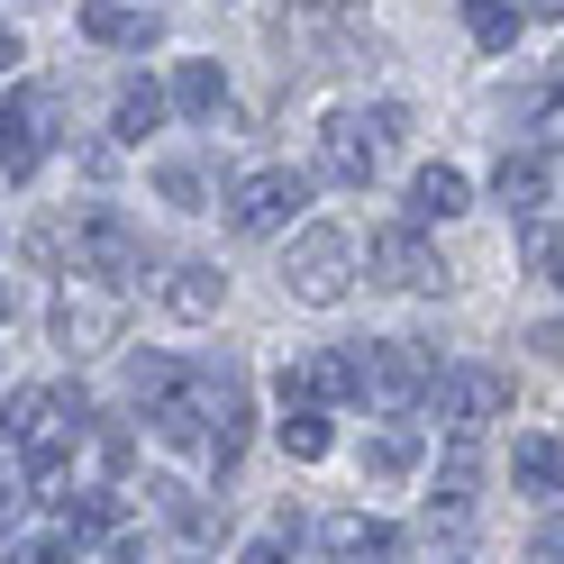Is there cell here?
<instances>
[{"label":"cell","instance_id":"obj_27","mask_svg":"<svg viewBox=\"0 0 564 564\" xmlns=\"http://www.w3.org/2000/svg\"><path fill=\"white\" fill-rule=\"evenodd\" d=\"M292 546H301V519L282 510V519L264 528V538H246V555H237V564H292Z\"/></svg>","mask_w":564,"mask_h":564},{"label":"cell","instance_id":"obj_22","mask_svg":"<svg viewBox=\"0 0 564 564\" xmlns=\"http://www.w3.org/2000/svg\"><path fill=\"white\" fill-rule=\"evenodd\" d=\"M491 192H501V209H538V200H546V164L519 147V155H501V173H491Z\"/></svg>","mask_w":564,"mask_h":564},{"label":"cell","instance_id":"obj_36","mask_svg":"<svg viewBox=\"0 0 564 564\" xmlns=\"http://www.w3.org/2000/svg\"><path fill=\"white\" fill-rule=\"evenodd\" d=\"M555 110H564V74H555Z\"/></svg>","mask_w":564,"mask_h":564},{"label":"cell","instance_id":"obj_15","mask_svg":"<svg viewBox=\"0 0 564 564\" xmlns=\"http://www.w3.org/2000/svg\"><path fill=\"white\" fill-rule=\"evenodd\" d=\"M83 37L91 46H119V55H147L164 28H155V10H128V0H83Z\"/></svg>","mask_w":564,"mask_h":564},{"label":"cell","instance_id":"obj_32","mask_svg":"<svg viewBox=\"0 0 564 564\" xmlns=\"http://www.w3.org/2000/svg\"><path fill=\"white\" fill-rule=\"evenodd\" d=\"M110 564H147V538H137V528H119V538H110Z\"/></svg>","mask_w":564,"mask_h":564},{"label":"cell","instance_id":"obj_7","mask_svg":"<svg viewBox=\"0 0 564 564\" xmlns=\"http://www.w3.org/2000/svg\"><path fill=\"white\" fill-rule=\"evenodd\" d=\"M429 382H437V365L419 356L410 337H382V346H356V401H373V410H419L429 401Z\"/></svg>","mask_w":564,"mask_h":564},{"label":"cell","instance_id":"obj_28","mask_svg":"<svg viewBox=\"0 0 564 564\" xmlns=\"http://www.w3.org/2000/svg\"><path fill=\"white\" fill-rule=\"evenodd\" d=\"M155 192H164L173 209H200V200H209V192H200V164H183V155L155 164Z\"/></svg>","mask_w":564,"mask_h":564},{"label":"cell","instance_id":"obj_13","mask_svg":"<svg viewBox=\"0 0 564 564\" xmlns=\"http://www.w3.org/2000/svg\"><path fill=\"white\" fill-rule=\"evenodd\" d=\"M319 546H328V564H410V538L392 519H365V510L319 519Z\"/></svg>","mask_w":564,"mask_h":564},{"label":"cell","instance_id":"obj_34","mask_svg":"<svg viewBox=\"0 0 564 564\" xmlns=\"http://www.w3.org/2000/svg\"><path fill=\"white\" fill-rule=\"evenodd\" d=\"M0 319H10V282H0Z\"/></svg>","mask_w":564,"mask_h":564},{"label":"cell","instance_id":"obj_33","mask_svg":"<svg viewBox=\"0 0 564 564\" xmlns=\"http://www.w3.org/2000/svg\"><path fill=\"white\" fill-rule=\"evenodd\" d=\"M10 64H28V37H19L10 19H0V74H10Z\"/></svg>","mask_w":564,"mask_h":564},{"label":"cell","instance_id":"obj_23","mask_svg":"<svg viewBox=\"0 0 564 564\" xmlns=\"http://www.w3.org/2000/svg\"><path fill=\"white\" fill-rule=\"evenodd\" d=\"M164 110H173L164 83H128V91H119V110H110V128H119V137H155Z\"/></svg>","mask_w":564,"mask_h":564},{"label":"cell","instance_id":"obj_30","mask_svg":"<svg viewBox=\"0 0 564 564\" xmlns=\"http://www.w3.org/2000/svg\"><path fill=\"white\" fill-rule=\"evenodd\" d=\"M128 455H137V446L110 429V419H100V465H110V474H128Z\"/></svg>","mask_w":564,"mask_h":564},{"label":"cell","instance_id":"obj_4","mask_svg":"<svg viewBox=\"0 0 564 564\" xmlns=\"http://www.w3.org/2000/svg\"><path fill=\"white\" fill-rule=\"evenodd\" d=\"M46 328H55V346L64 356H110L119 346V328H128V301H119V282H91V273H74L55 292V310H46Z\"/></svg>","mask_w":564,"mask_h":564},{"label":"cell","instance_id":"obj_25","mask_svg":"<svg viewBox=\"0 0 564 564\" xmlns=\"http://www.w3.org/2000/svg\"><path fill=\"white\" fill-rule=\"evenodd\" d=\"M147 501H155V519H164V528H183V538H200V528H209L200 491H183V482H147Z\"/></svg>","mask_w":564,"mask_h":564},{"label":"cell","instance_id":"obj_17","mask_svg":"<svg viewBox=\"0 0 564 564\" xmlns=\"http://www.w3.org/2000/svg\"><path fill=\"white\" fill-rule=\"evenodd\" d=\"M465 200H474V183H465L455 164H419V183H410V219H419V228L465 219Z\"/></svg>","mask_w":564,"mask_h":564},{"label":"cell","instance_id":"obj_14","mask_svg":"<svg viewBox=\"0 0 564 564\" xmlns=\"http://www.w3.org/2000/svg\"><path fill=\"white\" fill-rule=\"evenodd\" d=\"M328 410V401H356V346L346 356H301L292 373H282V410Z\"/></svg>","mask_w":564,"mask_h":564},{"label":"cell","instance_id":"obj_1","mask_svg":"<svg viewBox=\"0 0 564 564\" xmlns=\"http://www.w3.org/2000/svg\"><path fill=\"white\" fill-rule=\"evenodd\" d=\"M74 437H83V392L28 382V392L10 401V455H28L37 501H64V491H74Z\"/></svg>","mask_w":564,"mask_h":564},{"label":"cell","instance_id":"obj_6","mask_svg":"<svg viewBox=\"0 0 564 564\" xmlns=\"http://www.w3.org/2000/svg\"><path fill=\"white\" fill-rule=\"evenodd\" d=\"M292 209H310V173H292V164H256V173L228 183V228L237 237H282Z\"/></svg>","mask_w":564,"mask_h":564},{"label":"cell","instance_id":"obj_12","mask_svg":"<svg viewBox=\"0 0 564 564\" xmlns=\"http://www.w3.org/2000/svg\"><path fill=\"white\" fill-rule=\"evenodd\" d=\"M74 256H83L91 282H137V273H147V246H137V228L119 219V209H83Z\"/></svg>","mask_w":564,"mask_h":564},{"label":"cell","instance_id":"obj_5","mask_svg":"<svg viewBox=\"0 0 564 564\" xmlns=\"http://www.w3.org/2000/svg\"><path fill=\"white\" fill-rule=\"evenodd\" d=\"M429 401H437V419H446L455 437H482L491 419H510V373L482 365V356H455V365H437Z\"/></svg>","mask_w":564,"mask_h":564},{"label":"cell","instance_id":"obj_16","mask_svg":"<svg viewBox=\"0 0 564 564\" xmlns=\"http://www.w3.org/2000/svg\"><path fill=\"white\" fill-rule=\"evenodd\" d=\"M510 482L528 491V501H555V491H564V437L555 429H528L510 446Z\"/></svg>","mask_w":564,"mask_h":564},{"label":"cell","instance_id":"obj_26","mask_svg":"<svg viewBox=\"0 0 564 564\" xmlns=\"http://www.w3.org/2000/svg\"><path fill=\"white\" fill-rule=\"evenodd\" d=\"M519 256H528V273H546L555 292H564V228H546V219H528V237H519Z\"/></svg>","mask_w":564,"mask_h":564},{"label":"cell","instance_id":"obj_2","mask_svg":"<svg viewBox=\"0 0 564 564\" xmlns=\"http://www.w3.org/2000/svg\"><path fill=\"white\" fill-rule=\"evenodd\" d=\"M346 282H356V237L328 228V219L292 228V246H282V292H292L301 310H337Z\"/></svg>","mask_w":564,"mask_h":564},{"label":"cell","instance_id":"obj_18","mask_svg":"<svg viewBox=\"0 0 564 564\" xmlns=\"http://www.w3.org/2000/svg\"><path fill=\"white\" fill-rule=\"evenodd\" d=\"M164 100H173V110H183V119H219L228 110V74H219V64H173V83H164Z\"/></svg>","mask_w":564,"mask_h":564},{"label":"cell","instance_id":"obj_8","mask_svg":"<svg viewBox=\"0 0 564 564\" xmlns=\"http://www.w3.org/2000/svg\"><path fill=\"white\" fill-rule=\"evenodd\" d=\"M365 264H373V282H392V292H455V273L437 264V246L419 237V219H382L365 237Z\"/></svg>","mask_w":564,"mask_h":564},{"label":"cell","instance_id":"obj_24","mask_svg":"<svg viewBox=\"0 0 564 564\" xmlns=\"http://www.w3.org/2000/svg\"><path fill=\"white\" fill-rule=\"evenodd\" d=\"M282 446H292L301 465H319V455L337 446V437H328V410H301V401H292V410H282Z\"/></svg>","mask_w":564,"mask_h":564},{"label":"cell","instance_id":"obj_21","mask_svg":"<svg viewBox=\"0 0 564 564\" xmlns=\"http://www.w3.org/2000/svg\"><path fill=\"white\" fill-rule=\"evenodd\" d=\"M519 28H528V10H519V0H465V37H474V46L510 55V46H519Z\"/></svg>","mask_w":564,"mask_h":564},{"label":"cell","instance_id":"obj_10","mask_svg":"<svg viewBox=\"0 0 564 564\" xmlns=\"http://www.w3.org/2000/svg\"><path fill=\"white\" fill-rule=\"evenodd\" d=\"M192 382H200V410H209V465H237L246 455V429H256V410H246V373L219 356V365H192Z\"/></svg>","mask_w":564,"mask_h":564},{"label":"cell","instance_id":"obj_9","mask_svg":"<svg viewBox=\"0 0 564 564\" xmlns=\"http://www.w3.org/2000/svg\"><path fill=\"white\" fill-rule=\"evenodd\" d=\"M46 147H55V91L46 83H19L10 100H0V173L28 183V173L46 164Z\"/></svg>","mask_w":564,"mask_h":564},{"label":"cell","instance_id":"obj_20","mask_svg":"<svg viewBox=\"0 0 564 564\" xmlns=\"http://www.w3.org/2000/svg\"><path fill=\"white\" fill-rule=\"evenodd\" d=\"M419 455H429V437H419V429H401V419H392V429H373V437H365V474L401 482V474H419Z\"/></svg>","mask_w":564,"mask_h":564},{"label":"cell","instance_id":"obj_31","mask_svg":"<svg viewBox=\"0 0 564 564\" xmlns=\"http://www.w3.org/2000/svg\"><path fill=\"white\" fill-rule=\"evenodd\" d=\"M19 510H28V491H19V482H0V538H19Z\"/></svg>","mask_w":564,"mask_h":564},{"label":"cell","instance_id":"obj_29","mask_svg":"<svg viewBox=\"0 0 564 564\" xmlns=\"http://www.w3.org/2000/svg\"><path fill=\"white\" fill-rule=\"evenodd\" d=\"M74 555H83L74 538H19L10 546V564H74Z\"/></svg>","mask_w":564,"mask_h":564},{"label":"cell","instance_id":"obj_19","mask_svg":"<svg viewBox=\"0 0 564 564\" xmlns=\"http://www.w3.org/2000/svg\"><path fill=\"white\" fill-rule=\"evenodd\" d=\"M119 528H128L119 491H74V501H64V538H74V546H110Z\"/></svg>","mask_w":564,"mask_h":564},{"label":"cell","instance_id":"obj_11","mask_svg":"<svg viewBox=\"0 0 564 564\" xmlns=\"http://www.w3.org/2000/svg\"><path fill=\"white\" fill-rule=\"evenodd\" d=\"M147 301L164 310V319L200 328V319H219V301H228V273H219V264H200V256H173V264H155Z\"/></svg>","mask_w":564,"mask_h":564},{"label":"cell","instance_id":"obj_3","mask_svg":"<svg viewBox=\"0 0 564 564\" xmlns=\"http://www.w3.org/2000/svg\"><path fill=\"white\" fill-rule=\"evenodd\" d=\"M392 137H401V110H328L319 119V173L365 192L382 173V155H392Z\"/></svg>","mask_w":564,"mask_h":564},{"label":"cell","instance_id":"obj_35","mask_svg":"<svg viewBox=\"0 0 564 564\" xmlns=\"http://www.w3.org/2000/svg\"><path fill=\"white\" fill-rule=\"evenodd\" d=\"M538 10H546V19H555V10H564V0H538Z\"/></svg>","mask_w":564,"mask_h":564}]
</instances>
